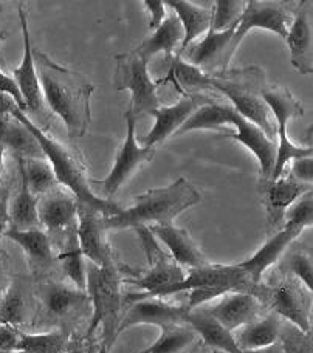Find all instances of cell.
I'll return each instance as SVG.
<instances>
[{"mask_svg":"<svg viewBox=\"0 0 313 353\" xmlns=\"http://www.w3.org/2000/svg\"><path fill=\"white\" fill-rule=\"evenodd\" d=\"M258 189L267 211V232L270 237L284 228L287 210L299 197L310 192L312 185L298 181L289 175L285 179L281 176L278 180L259 181Z\"/></svg>","mask_w":313,"mask_h":353,"instance_id":"cell-17","label":"cell"},{"mask_svg":"<svg viewBox=\"0 0 313 353\" xmlns=\"http://www.w3.org/2000/svg\"><path fill=\"white\" fill-rule=\"evenodd\" d=\"M313 192L304 194L293 203L285 212V226L305 230L310 228L313 222Z\"/></svg>","mask_w":313,"mask_h":353,"instance_id":"cell-40","label":"cell"},{"mask_svg":"<svg viewBox=\"0 0 313 353\" xmlns=\"http://www.w3.org/2000/svg\"><path fill=\"white\" fill-rule=\"evenodd\" d=\"M143 5H145L146 11L151 16V19H149V30H156L168 16L165 2H161V0H145Z\"/></svg>","mask_w":313,"mask_h":353,"instance_id":"cell-45","label":"cell"},{"mask_svg":"<svg viewBox=\"0 0 313 353\" xmlns=\"http://www.w3.org/2000/svg\"><path fill=\"white\" fill-rule=\"evenodd\" d=\"M37 302L33 293V283L25 277L11 279L8 288L0 298V324L14 327L34 325Z\"/></svg>","mask_w":313,"mask_h":353,"instance_id":"cell-25","label":"cell"},{"mask_svg":"<svg viewBox=\"0 0 313 353\" xmlns=\"http://www.w3.org/2000/svg\"><path fill=\"white\" fill-rule=\"evenodd\" d=\"M281 319L276 313L265 312L261 318L239 327L231 335L241 350H259L265 349L279 341Z\"/></svg>","mask_w":313,"mask_h":353,"instance_id":"cell-30","label":"cell"},{"mask_svg":"<svg viewBox=\"0 0 313 353\" xmlns=\"http://www.w3.org/2000/svg\"><path fill=\"white\" fill-rule=\"evenodd\" d=\"M301 232L303 230L284 225V228L279 230L276 234L268 237L264 247H261L250 259L236 265L250 277L253 287L258 285L259 282H262L265 271L281 261V257L284 256L285 251L289 250L290 245L295 242V239Z\"/></svg>","mask_w":313,"mask_h":353,"instance_id":"cell-26","label":"cell"},{"mask_svg":"<svg viewBox=\"0 0 313 353\" xmlns=\"http://www.w3.org/2000/svg\"><path fill=\"white\" fill-rule=\"evenodd\" d=\"M33 293L37 302L34 325L48 330H67L77 335V327L92 318V302L83 292L65 281L53 276L41 277L33 282Z\"/></svg>","mask_w":313,"mask_h":353,"instance_id":"cell-7","label":"cell"},{"mask_svg":"<svg viewBox=\"0 0 313 353\" xmlns=\"http://www.w3.org/2000/svg\"><path fill=\"white\" fill-rule=\"evenodd\" d=\"M243 0H217L212 5L211 27L214 31H225L239 23V19L245 8Z\"/></svg>","mask_w":313,"mask_h":353,"instance_id":"cell-38","label":"cell"},{"mask_svg":"<svg viewBox=\"0 0 313 353\" xmlns=\"http://www.w3.org/2000/svg\"><path fill=\"white\" fill-rule=\"evenodd\" d=\"M3 236L11 239L12 242L23 250L33 279H41V277L53 274L58 261H56L53 242L47 234V231H43L42 228L23 231L8 228Z\"/></svg>","mask_w":313,"mask_h":353,"instance_id":"cell-22","label":"cell"},{"mask_svg":"<svg viewBox=\"0 0 313 353\" xmlns=\"http://www.w3.org/2000/svg\"><path fill=\"white\" fill-rule=\"evenodd\" d=\"M165 5L174 11V14L179 17L181 23V28H183V42H181V47L177 53L180 56L186 48L192 46V42L199 36H202L210 30L212 11L211 8H203V6L186 2V0H166Z\"/></svg>","mask_w":313,"mask_h":353,"instance_id":"cell-32","label":"cell"},{"mask_svg":"<svg viewBox=\"0 0 313 353\" xmlns=\"http://www.w3.org/2000/svg\"><path fill=\"white\" fill-rule=\"evenodd\" d=\"M202 338L188 323L161 327L156 341L139 353H194L202 347Z\"/></svg>","mask_w":313,"mask_h":353,"instance_id":"cell-33","label":"cell"},{"mask_svg":"<svg viewBox=\"0 0 313 353\" xmlns=\"http://www.w3.org/2000/svg\"><path fill=\"white\" fill-rule=\"evenodd\" d=\"M202 195L192 183L183 176L166 188L149 189L139 195L135 203L112 217L104 219L105 230L137 228V226L169 225L188 208L200 203Z\"/></svg>","mask_w":313,"mask_h":353,"instance_id":"cell-4","label":"cell"},{"mask_svg":"<svg viewBox=\"0 0 313 353\" xmlns=\"http://www.w3.org/2000/svg\"><path fill=\"white\" fill-rule=\"evenodd\" d=\"M0 353H23V352H2L0 350Z\"/></svg>","mask_w":313,"mask_h":353,"instance_id":"cell-52","label":"cell"},{"mask_svg":"<svg viewBox=\"0 0 313 353\" xmlns=\"http://www.w3.org/2000/svg\"><path fill=\"white\" fill-rule=\"evenodd\" d=\"M0 107L3 110L10 112L11 115H14L17 119H21L31 130V134L39 141L43 155H46V159L52 165L56 180H58L61 186L67 188L77 197L78 203L93 208V210L101 212L104 217H112L123 211V208L115 203V201L98 197L93 192L92 183L89 180V175H87V163L84 161L79 150L65 146V144H62L58 140H54V138L47 135L46 130L37 128L28 118L27 113H23L19 109L8 94L0 93Z\"/></svg>","mask_w":313,"mask_h":353,"instance_id":"cell-2","label":"cell"},{"mask_svg":"<svg viewBox=\"0 0 313 353\" xmlns=\"http://www.w3.org/2000/svg\"><path fill=\"white\" fill-rule=\"evenodd\" d=\"M183 36L185 33L179 17L172 12V14L166 16L163 23L159 28L154 30L151 36H148L145 41H141L140 46L135 48V52L148 62H151L154 56L159 53H165V58H172L177 47H181Z\"/></svg>","mask_w":313,"mask_h":353,"instance_id":"cell-31","label":"cell"},{"mask_svg":"<svg viewBox=\"0 0 313 353\" xmlns=\"http://www.w3.org/2000/svg\"><path fill=\"white\" fill-rule=\"evenodd\" d=\"M110 352V347L105 343H99V350H98V353H109Z\"/></svg>","mask_w":313,"mask_h":353,"instance_id":"cell-50","label":"cell"},{"mask_svg":"<svg viewBox=\"0 0 313 353\" xmlns=\"http://www.w3.org/2000/svg\"><path fill=\"white\" fill-rule=\"evenodd\" d=\"M223 124L234 125L236 134H223L222 137L241 141L258 159L259 181L272 180L274 161H276V141H272L258 125L250 123L231 105L222 103L202 105L186 119V123L181 125L175 135H181L197 129L221 130Z\"/></svg>","mask_w":313,"mask_h":353,"instance_id":"cell-6","label":"cell"},{"mask_svg":"<svg viewBox=\"0 0 313 353\" xmlns=\"http://www.w3.org/2000/svg\"><path fill=\"white\" fill-rule=\"evenodd\" d=\"M21 174V189L14 195L10 197V228L12 230H34L41 228L39 216H37V203L39 199L30 192L27 180H25L23 172L19 169Z\"/></svg>","mask_w":313,"mask_h":353,"instance_id":"cell-34","label":"cell"},{"mask_svg":"<svg viewBox=\"0 0 313 353\" xmlns=\"http://www.w3.org/2000/svg\"><path fill=\"white\" fill-rule=\"evenodd\" d=\"M10 197H11V186L10 181L2 179L0 180V239L3 237L5 231L10 228Z\"/></svg>","mask_w":313,"mask_h":353,"instance_id":"cell-41","label":"cell"},{"mask_svg":"<svg viewBox=\"0 0 313 353\" xmlns=\"http://www.w3.org/2000/svg\"><path fill=\"white\" fill-rule=\"evenodd\" d=\"M134 230L137 236H139L143 251H145L148 257V268L140 270L139 276L128 279L126 282L145 290L146 293L128 294L126 298H123V305H128L129 302L140 298H156L161 292H165L166 288L183 281L185 277V273L180 265L161 250L159 242H156V239L149 231L148 226H137Z\"/></svg>","mask_w":313,"mask_h":353,"instance_id":"cell-10","label":"cell"},{"mask_svg":"<svg viewBox=\"0 0 313 353\" xmlns=\"http://www.w3.org/2000/svg\"><path fill=\"white\" fill-rule=\"evenodd\" d=\"M19 332L14 325L0 324V350L2 352H19Z\"/></svg>","mask_w":313,"mask_h":353,"instance_id":"cell-44","label":"cell"},{"mask_svg":"<svg viewBox=\"0 0 313 353\" xmlns=\"http://www.w3.org/2000/svg\"><path fill=\"white\" fill-rule=\"evenodd\" d=\"M17 12H19V19H21L22 36H23V58H22V64L17 68H14V72H12V79H14L19 92L22 94L25 105H27V112H30L31 118H33L31 121H33L39 129L46 130L48 128L50 121H52V112L47 109L46 101H43L39 78H37V73H36L33 48H31L30 30H28V21H27V11H25L22 3H19Z\"/></svg>","mask_w":313,"mask_h":353,"instance_id":"cell-14","label":"cell"},{"mask_svg":"<svg viewBox=\"0 0 313 353\" xmlns=\"http://www.w3.org/2000/svg\"><path fill=\"white\" fill-rule=\"evenodd\" d=\"M219 103V97H214L212 92H194L185 93L179 103L174 105L159 107L149 115L155 118V124L149 134L141 138L145 148H154L156 143H161L171 135H175L179 129L186 123L194 112L202 105Z\"/></svg>","mask_w":313,"mask_h":353,"instance_id":"cell-16","label":"cell"},{"mask_svg":"<svg viewBox=\"0 0 313 353\" xmlns=\"http://www.w3.org/2000/svg\"><path fill=\"white\" fill-rule=\"evenodd\" d=\"M292 179L312 185L313 181V159L312 157H303V159L292 160V171L289 172Z\"/></svg>","mask_w":313,"mask_h":353,"instance_id":"cell-42","label":"cell"},{"mask_svg":"<svg viewBox=\"0 0 313 353\" xmlns=\"http://www.w3.org/2000/svg\"><path fill=\"white\" fill-rule=\"evenodd\" d=\"M33 59L47 109L64 121L72 140L84 137L92 121L90 98L95 87L83 74L56 64L41 50H33Z\"/></svg>","mask_w":313,"mask_h":353,"instance_id":"cell-1","label":"cell"},{"mask_svg":"<svg viewBox=\"0 0 313 353\" xmlns=\"http://www.w3.org/2000/svg\"><path fill=\"white\" fill-rule=\"evenodd\" d=\"M212 353H225V352H222V350H212Z\"/></svg>","mask_w":313,"mask_h":353,"instance_id":"cell-53","label":"cell"},{"mask_svg":"<svg viewBox=\"0 0 313 353\" xmlns=\"http://www.w3.org/2000/svg\"><path fill=\"white\" fill-rule=\"evenodd\" d=\"M5 148L3 144L0 143V180L3 179V174H5Z\"/></svg>","mask_w":313,"mask_h":353,"instance_id":"cell-48","label":"cell"},{"mask_svg":"<svg viewBox=\"0 0 313 353\" xmlns=\"http://www.w3.org/2000/svg\"><path fill=\"white\" fill-rule=\"evenodd\" d=\"M285 256L281 257L279 267L276 270L283 273L292 274L293 277L304 283L305 288L312 293L313 290V257L310 250L305 248H295L284 253Z\"/></svg>","mask_w":313,"mask_h":353,"instance_id":"cell-37","label":"cell"},{"mask_svg":"<svg viewBox=\"0 0 313 353\" xmlns=\"http://www.w3.org/2000/svg\"><path fill=\"white\" fill-rule=\"evenodd\" d=\"M124 119H126V140H124L123 146L118 152L115 159V165L112 168L109 175L101 181V189L105 200H110V197L118 192L124 183H126L134 172L145 163L154 160L155 157V148H145L139 146L137 143V118L132 112L128 110L124 113Z\"/></svg>","mask_w":313,"mask_h":353,"instance_id":"cell-15","label":"cell"},{"mask_svg":"<svg viewBox=\"0 0 313 353\" xmlns=\"http://www.w3.org/2000/svg\"><path fill=\"white\" fill-rule=\"evenodd\" d=\"M73 333L67 330H50L46 333L19 332V352L23 353H65Z\"/></svg>","mask_w":313,"mask_h":353,"instance_id":"cell-35","label":"cell"},{"mask_svg":"<svg viewBox=\"0 0 313 353\" xmlns=\"http://www.w3.org/2000/svg\"><path fill=\"white\" fill-rule=\"evenodd\" d=\"M17 165L25 175L30 192L36 195L37 199L43 197L59 186L53 168L47 159H17Z\"/></svg>","mask_w":313,"mask_h":353,"instance_id":"cell-36","label":"cell"},{"mask_svg":"<svg viewBox=\"0 0 313 353\" xmlns=\"http://www.w3.org/2000/svg\"><path fill=\"white\" fill-rule=\"evenodd\" d=\"M221 298L222 299L217 304L200 305L197 308L210 314L223 329H227L231 333L239 329V327L261 318L267 312L262 302L252 293L233 292L223 294Z\"/></svg>","mask_w":313,"mask_h":353,"instance_id":"cell-20","label":"cell"},{"mask_svg":"<svg viewBox=\"0 0 313 353\" xmlns=\"http://www.w3.org/2000/svg\"><path fill=\"white\" fill-rule=\"evenodd\" d=\"M290 50V62L298 73L312 74L313 72V25L312 2L296 3L295 16L285 37Z\"/></svg>","mask_w":313,"mask_h":353,"instance_id":"cell-24","label":"cell"},{"mask_svg":"<svg viewBox=\"0 0 313 353\" xmlns=\"http://www.w3.org/2000/svg\"><path fill=\"white\" fill-rule=\"evenodd\" d=\"M237 25L225 31H214L210 28L206 31L203 41H200L197 46L186 48L181 56H186V62L194 67H197L200 72L206 74H212L217 72L228 70V47L233 39V34Z\"/></svg>","mask_w":313,"mask_h":353,"instance_id":"cell-23","label":"cell"},{"mask_svg":"<svg viewBox=\"0 0 313 353\" xmlns=\"http://www.w3.org/2000/svg\"><path fill=\"white\" fill-rule=\"evenodd\" d=\"M253 283L250 277L237 267V265H212L206 263L203 267L191 268L190 274L183 277L175 285L166 288L156 298H166L169 294L191 292L188 299V312L200 305L208 304L216 298L233 292L250 293Z\"/></svg>","mask_w":313,"mask_h":353,"instance_id":"cell-8","label":"cell"},{"mask_svg":"<svg viewBox=\"0 0 313 353\" xmlns=\"http://www.w3.org/2000/svg\"><path fill=\"white\" fill-rule=\"evenodd\" d=\"M265 74L258 67L242 70H225L212 74L203 73L200 90L221 92L231 101V107L250 123L258 125L272 141H276V124L270 109L261 97Z\"/></svg>","mask_w":313,"mask_h":353,"instance_id":"cell-5","label":"cell"},{"mask_svg":"<svg viewBox=\"0 0 313 353\" xmlns=\"http://www.w3.org/2000/svg\"><path fill=\"white\" fill-rule=\"evenodd\" d=\"M149 231L152 232L155 239H159L163 243L166 245L171 251V257L177 262L180 267L188 268H199L203 267V265L210 263L206 261L202 251L190 236V232L183 228H177L172 223L169 225H151L148 226Z\"/></svg>","mask_w":313,"mask_h":353,"instance_id":"cell-27","label":"cell"},{"mask_svg":"<svg viewBox=\"0 0 313 353\" xmlns=\"http://www.w3.org/2000/svg\"><path fill=\"white\" fill-rule=\"evenodd\" d=\"M50 239H52L53 247L58 250L56 261H58V265L64 271V276L70 279L74 287L85 292V265L83 251H81L79 247L78 225L62 232L59 236Z\"/></svg>","mask_w":313,"mask_h":353,"instance_id":"cell-29","label":"cell"},{"mask_svg":"<svg viewBox=\"0 0 313 353\" xmlns=\"http://www.w3.org/2000/svg\"><path fill=\"white\" fill-rule=\"evenodd\" d=\"M250 293L256 296L267 312L276 313L281 319L312 333V293L292 274L276 270L268 282H259Z\"/></svg>","mask_w":313,"mask_h":353,"instance_id":"cell-9","label":"cell"},{"mask_svg":"<svg viewBox=\"0 0 313 353\" xmlns=\"http://www.w3.org/2000/svg\"><path fill=\"white\" fill-rule=\"evenodd\" d=\"M104 216L93 208L78 203V239L83 256L97 267H110L120 263L115 250L108 242Z\"/></svg>","mask_w":313,"mask_h":353,"instance_id":"cell-18","label":"cell"},{"mask_svg":"<svg viewBox=\"0 0 313 353\" xmlns=\"http://www.w3.org/2000/svg\"><path fill=\"white\" fill-rule=\"evenodd\" d=\"M279 343L283 353H313L312 333L299 330L296 325L287 323L284 319L281 324Z\"/></svg>","mask_w":313,"mask_h":353,"instance_id":"cell-39","label":"cell"},{"mask_svg":"<svg viewBox=\"0 0 313 353\" xmlns=\"http://www.w3.org/2000/svg\"><path fill=\"white\" fill-rule=\"evenodd\" d=\"M99 350V343H95V341H89V344H87V349L84 353H98Z\"/></svg>","mask_w":313,"mask_h":353,"instance_id":"cell-49","label":"cell"},{"mask_svg":"<svg viewBox=\"0 0 313 353\" xmlns=\"http://www.w3.org/2000/svg\"><path fill=\"white\" fill-rule=\"evenodd\" d=\"M11 282L10 277V262H8V254L5 251L0 250V298L5 293V290L8 288Z\"/></svg>","mask_w":313,"mask_h":353,"instance_id":"cell-46","label":"cell"},{"mask_svg":"<svg viewBox=\"0 0 313 353\" xmlns=\"http://www.w3.org/2000/svg\"><path fill=\"white\" fill-rule=\"evenodd\" d=\"M87 344L89 341H83V339L78 338L77 335H73L70 339V345H68V349L65 353H84L87 349Z\"/></svg>","mask_w":313,"mask_h":353,"instance_id":"cell-47","label":"cell"},{"mask_svg":"<svg viewBox=\"0 0 313 353\" xmlns=\"http://www.w3.org/2000/svg\"><path fill=\"white\" fill-rule=\"evenodd\" d=\"M129 310L121 314L120 325H118V336L129 327L152 324L156 327L169 324H183L186 323L188 308L186 305H177L168 302L163 298H140L129 302ZM128 304V305H129Z\"/></svg>","mask_w":313,"mask_h":353,"instance_id":"cell-19","label":"cell"},{"mask_svg":"<svg viewBox=\"0 0 313 353\" xmlns=\"http://www.w3.org/2000/svg\"><path fill=\"white\" fill-rule=\"evenodd\" d=\"M261 97L270 109L274 124H276V138L279 144H276V161H274L272 180H278L283 176L285 166L292 160L312 157L313 149L312 146H296L287 135V124L290 119L304 115L303 104L293 97L292 92L287 90L285 87H264L261 90Z\"/></svg>","mask_w":313,"mask_h":353,"instance_id":"cell-11","label":"cell"},{"mask_svg":"<svg viewBox=\"0 0 313 353\" xmlns=\"http://www.w3.org/2000/svg\"><path fill=\"white\" fill-rule=\"evenodd\" d=\"M0 143L10 149L16 159H46L39 141L21 119L0 107Z\"/></svg>","mask_w":313,"mask_h":353,"instance_id":"cell-28","label":"cell"},{"mask_svg":"<svg viewBox=\"0 0 313 353\" xmlns=\"http://www.w3.org/2000/svg\"><path fill=\"white\" fill-rule=\"evenodd\" d=\"M0 39H3L2 34H0ZM0 93L8 94V97L12 101H14L19 109H21L23 113L27 112V105H25V101L22 98L21 92H19V88H17V85L14 83V79L10 78V77H6V74L2 73V72H0Z\"/></svg>","mask_w":313,"mask_h":353,"instance_id":"cell-43","label":"cell"},{"mask_svg":"<svg viewBox=\"0 0 313 353\" xmlns=\"http://www.w3.org/2000/svg\"><path fill=\"white\" fill-rule=\"evenodd\" d=\"M295 3L272 2V0H248L237 23L233 39L228 47V61L233 58L237 47L253 28L270 30L285 39L295 16Z\"/></svg>","mask_w":313,"mask_h":353,"instance_id":"cell-13","label":"cell"},{"mask_svg":"<svg viewBox=\"0 0 313 353\" xmlns=\"http://www.w3.org/2000/svg\"><path fill=\"white\" fill-rule=\"evenodd\" d=\"M41 228L50 237L59 236L78 225V200L64 186H58L39 199L37 203Z\"/></svg>","mask_w":313,"mask_h":353,"instance_id":"cell-21","label":"cell"},{"mask_svg":"<svg viewBox=\"0 0 313 353\" xmlns=\"http://www.w3.org/2000/svg\"><path fill=\"white\" fill-rule=\"evenodd\" d=\"M140 274V270L130 268L124 263L110 267L85 265V292L92 302V321L87 330L85 341H95V333L103 329V339L112 349L118 338V325L121 321L123 293L121 283Z\"/></svg>","mask_w":313,"mask_h":353,"instance_id":"cell-3","label":"cell"},{"mask_svg":"<svg viewBox=\"0 0 313 353\" xmlns=\"http://www.w3.org/2000/svg\"><path fill=\"white\" fill-rule=\"evenodd\" d=\"M115 77L114 87L117 90H129L132 93L130 112L139 118L140 115H149L152 110L159 109L156 98V84L149 77V62L132 50V52L115 56Z\"/></svg>","mask_w":313,"mask_h":353,"instance_id":"cell-12","label":"cell"},{"mask_svg":"<svg viewBox=\"0 0 313 353\" xmlns=\"http://www.w3.org/2000/svg\"><path fill=\"white\" fill-rule=\"evenodd\" d=\"M3 6H5V5H3V3H2V2H0V12H2V11H3V10H5V8H3Z\"/></svg>","mask_w":313,"mask_h":353,"instance_id":"cell-51","label":"cell"}]
</instances>
